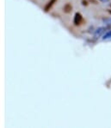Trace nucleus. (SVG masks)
<instances>
[{"label": "nucleus", "mask_w": 111, "mask_h": 128, "mask_svg": "<svg viewBox=\"0 0 111 128\" xmlns=\"http://www.w3.org/2000/svg\"><path fill=\"white\" fill-rule=\"evenodd\" d=\"M71 10H72V6L70 4H66L64 6V11L65 13H70Z\"/></svg>", "instance_id": "7ed1b4c3"}, {"label": "nucleus", "mask_w": 111, "mask_h": 128, "mask_svg": "<svg viewBox=\"0 0 111 128\" xmlns=\"http://www.w3.org/2000/svg\"><path fill=\"white\" fill-rule=\"evenodd\" d=\"M83 4H84V5H87L88 4L87 1H85V0H83Z\"/></svg>", "instance_id": "20e7f679"}, {"label": "nucleus", "mask_w": 111, "mask_h": 128, "mask_svg": "<svg viewBox=\"0 0 111 128\" xmlns=\"http://www.w3.org/2000/svg\"><path fill=\"white\" fill-rule=\"evenodd\" d=\"M110 14H111V10H110Z\"/></svg>", "instance_id": "39448f33"}, {"label": "nucleus", "mask_w": 111, "mask_h": 128, "mask_svg": "<svg viewBox=\"0 0 111 128\" xmlns=\"http://www.w3.org/2000/svg\"><path fill=\"white\" fill-rule=\"evenodd\" d=\"M82 15L80 14V13H76V15H75V18H74V24H76V25H79L81 24V22H82Z\"/></svg>", "instance_id": "f257e3e1"}, {"label": "nucleus", "mask_w": 111, "mask_h": 128, "mask_svg": "<svg viewBox=\"0 0 111 128\" xmlns=\"http://www.w3.org/2000/svg\"><path fill=\"white\" fill-rule=\"evenodd\" d=\"M57 1V0H50L49 2L48 3V4L45 6V8H44V10H45V12H48V11H49V10L51 8H52V6L54 4V3Z\"/></svg>", "instance_id": "f03ea898"}, {"label": "nucleus", "mask_w": 111, "mask_h": 128, "mask_svg": "<svg viewBox=\"0 0 111 128\" xmlns=\"http://www.w3.org/2000/svg\"><path fill=\"white\" fill-rule=\"evenodd\" d=\"M110 6H111V4H110Z\"/></svg>", "instance_id": "423d86ee"}]
</instances>
